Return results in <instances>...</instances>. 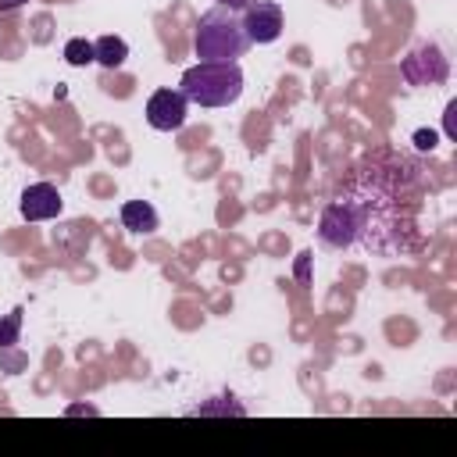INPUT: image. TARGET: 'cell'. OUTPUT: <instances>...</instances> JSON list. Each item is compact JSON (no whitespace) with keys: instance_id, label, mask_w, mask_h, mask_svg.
<instances>
[{"instance_id":"cell-16","label":"cell","mask_w":457,"mask_h":457,"mask_svg":"<svg viewBox=\"0 0 457 457\" xmlns=\"http://www.w3.org/2000/svg\"><path fill=\"white\" fill-rule=\"evenodd\" d=\"M307 257H311V253H300V264H296V275H300V278H307Z\"/></svg>"},{"instance_id":"cell-5","label":"cell","mask_w":457,"mask_h":457,"mask_svg":"<svg viewBox=\"0 0 457 457\" xmlns=\"http://www.w3.org/2000/svg\"><path fill=\"white\" fill-rule=\"evenodd\" d=\"M186 114H189V100L179 93V89H157L150 93L146 100V121L150 129L157 132H175L186 125Z\"/></svg>"},{"instance_id":"cell-14","label":"cell","mask_w":457,"mask_h":457,"mask_svg":"<svg viewBox=\"0 0 457 457\" xmlns=\"http://www.w3.org/2000/svg\"><path fill=\"white\" fill-rule=\"evenodd\" d=\"M253 0H218V7H228V11H243V7H250Z\"/></svg>"},{"instance_id":"cell-9","label":"cell","mask_w":457,"mask_h":457,"mask_svg":"<svg viewBox=\"0 0 457 457\" xmlns=\"http://www.w3.org/2000/svg\"><path fill=\"white\" fill-rule=\"evenodd\" d=\"M93 54H96V64H104V68H121L125 57H129V43H125L121 36H100V39L93 43Z\"/></svg>"},{"instance_id":"cell-4","label":"cell","mask_w":457,"mask_h":457,"mask_svg":"<svg viewBox=\"0 0 457 457\" xmlns=\"http://www.w3.org/2000/svg\"><path fill=\"white\" fill-rule=\"evenodd\" d=\"M361 236V221H357V211L350 207V200H332L325 211H321V221H318V239L332 250H346L353 239Z\"/></svg>"},{"instance_id":"cell-12","label":"cell","mask_w":457,"mask_h":457,"mask_svg":"<svg viewBox=\"0 0 457 457\" xmlns=\"http://www.w3.org/2000/svg\"><path fill=\"white\" fill-rule=\"evenodd\" d=\"M193 414H246V407L236 403L232 396H214L211 403H200Z\"/></svg>"},{"instance_id":"cell-11","label":"cell","mask_w":457,"mask_h":457,"mask_svg":"<svg viewBox=\"0 0 457 457\" xmlns=\"http://www.w3.org/2000/svg\"><path fill=\"white\" fill-rule=\"evenodd\" d=\"M21 307H14L11 314H4L0 318V350H7V346H14L18 343V328H21Z\"/></svg>"},{"instance_id":"cell-6","label":"cell","mask_w":457,"mask_h":457,"mask_svg":"<svg viewBox=\"0 0 457 457\" xmlns=\"http://www.w3.org/2000/svg\"><path fill=\"white\" fill-rule=\"evenodd\" d=\"M243 32L250 43H275L282 36V7L271 0H253L243 7Z\"/></svg>"},{"instance_id":"cell-7","label":"cell","mask_w":457,"mask_h":457,"mask_svg":"<svg viewBox=\"0 0 457 457\" xmlns=\"http://www.w3.org/2000/svg\"><path fill=\"white\" fill-rule=\"evenodd\" d=\"M18 207H21V218H25V221H50V218L61 214L64 200H61L57 186H50V182H32V186L21 189Z\"/></svg>"},{"instance_id":"cell-3","label":"cell","mask_w":457,"mask_h":457,"mask_svg":"<svg viewBox=\"0 0 457 457\" xmlns=\"http://www.w3.org/2000/svg\"><path fill=\"white\" fill-rule=\"evenodd\" d=\"M400 75L411 86H439L450 75V61L443 54V46L436 43H418L403 61H400Z\"/></svg>"},{"instance_id":"cell-8","label":"cell","mask_w":457,"mask_h":457,"mask_svg":"<svg viewBox=\"0 0 457 457\" xmlns=\"http://www.w3.org/2000/svg\"><path fill=\"white\" fill-rule=\"evenodd\" d=\"M121 225L136 236H150V232H157L161 218L146 200H129V204H121Z\"/></svg>"},{"instance_id":"cell-2","label":"cell","mask_w":457,"mask_h":457,"mask_svg":"<svg viewBox=\"0 0 457 457\" xmlns=\"http://www.w3.org/2000/svg\"><path fill=\"white\" fill-rule=\"evenodd\" d=\"M179 93L196 107H228L243 96V68L236 61L228 64L196 61L193 68L182 71Z\"/></svg>"},{"instance_id":"cell-1","label":"cell","mask_w":457,"mask_h":457,"mask_svg":"<svg viewBox=\"0 0 457 457\" xmlns=\"http://www.w3.org/2000/svg\"><path fill=\"white\" fill-rule=\"evenodd\" d=\"M193 50L200 61H211V64H228V61L243 57L250 50V39L243 32L239 11H228V7L204 11L196 21V32H193Z\"/></svg>"},{"instance_id":"cell-15","label":"cell","mask_w":457,"mask_h":457,"mask_svg":"<svg viewBox=\"0 0 457 457\" xmlns=\"http://www.w3.org/2000/svg\"><path fill=\"white\" fill-rule=\"evenodd\" d=\"M21 4H29V0H0V11H18Z\"/></svg>"},{"instance_id":"cell-13","label":"cell","mask_w":457,"mask_h":457,"mask_svg":"<svg viewBox=\"0 0 457 457\" xmlns=\"http://www.w3.org/2000/svg\"><path fill=\"white\" fill-rule=\"evenodd\" d=\"M436 143H439V136H436L432 129H418V132H414V146H418V150H436Z\"/></svg>"},{"instance_id":"cell-10","label":"cell","mask_w":457,"mask_h":457,"mask_svg":"<svg viewBox=\"0 0 457 457\" xmlns=\"http://www.w3.org/2000/svg\"><path fill=\"white\" fill-rule=\"evenodd\" d=\"M64 61H68V64H75V68L93 64V61H96L93 43H89V39H68V43H64Z\"/></svg>"}]
</instances>
